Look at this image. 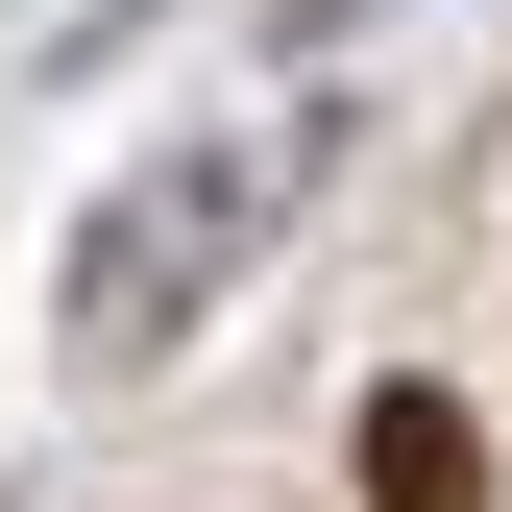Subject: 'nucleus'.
Here are the masks:
<instances>
[{
    "label": "nucleus",
    "instance_id": "f257e3e1",
    "mask_svg": "<svg viewBox=\"0 0 512 512\" xmlns=\"http://www.w3.org/2000/svg\"><path fill=\"white\" fill-rule=\"evenodd\" d=\"M269 196H293V147H171L147 196L98 220V269H74L98 317H74V342H98V366H147V342H196V293L244 269V244H269Z\"/></svg>",
    "mask_w": 512,
    "mask_h": 512
},
{
    "label": "nucleus",
    "instance_id": "f03ea898",
    "mask_svg": "<svg viewBox=\"0 0 512 512\" xmlns=\"http://www.w3.org/2000/svg\"><path fill=\"white\" fill-rule=\"evenodd\" d=\"M366 512H488V439H464V391H366Z\"/></svg>",
    "mask_w": 512,
    "mask_h": 512
}]
</instances>
